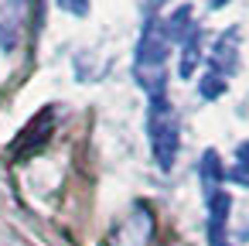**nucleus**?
<instances>
[{"mask_svg": "<svg viewBox=\"0 0 249 246\" xmlns=\"http://www.w3.org/2000/svg\"><path fill=\"white\" fill-rule=\"evenodd\" d=\"M235 65H239V28H232L229 35H222L215 41V48H212V72L208 76L225 82L235 72Z\"/></svg>", "mask_w": 249, "mask_h": 246, "instance_id": "5", "label": "nucleus"}, {"mask_svg": "<svg viewBox=\"0 0 249 246\" xmlns=\"http://www.w3.org/2000/svg\"><path fill=\"white\" fill-rule=\"evenodd\" d=\"M201 58V28H191L184 35V55H181V76H191Z\"/></svg>", "mask_w": 249, "mask_h": 246, "instance_id": "8", "label": "nucleus"}, {"mask_svg": "<svg viewBox=\"0 0 249 246\" xmlns=\"http://www.w3.org/2000/svg\"><path fill=\"white\" fill-rule=\"evenodd\" d=\"M58 7L69 14H86L89 11V0H58Z\"/></svg>", "mask_w": 249, "mask_h": 246, "instance_id": "10", "label": "nucleus"}, {"mask_svg": "<svg viewBox=\"0 0 249 246\" xmlns=\"http://www.w3.org/2000/svg\"><path fill=\"white\" fill-rule=\"evenodd\" d=\"M28 7L31 0H0V48L14 52L28 21Z\"/></svg>", "mask_w": 249, "mask_h": 246, "instance_id": "4", "label": "nucleus"}, {"mask_svg": "<svg viewBox=\"0 0 249 246\" xmlns=\"http://www.w3.org/2000/svg\"><path fill=\"white\" fill-rule=\"evenodd\" d=\"M198 178H201V188H205V202H212L222 191V185H225V168L218 164L215 151H205V157L198 164Z\"/></svg>", "mask_w": 249, "mask_h": 246, "instance_id": "6", "label": "nucleus"}, {"mask_svg": "<svg viewBox=\"0 0 249 246\" xmlns=\"http://www.w3.org/2000/svg\"><path fill=\"white\" fill-rule=\"evenodd\" d=\"M147 133H150V151L160 171H171L178 161V147H181V133H178V113L174 106L160 96H150V110H147Z\"/></svg>", "mask_w": 249, "mask_h": 246, "instance_id": "2", "label": "nucleus"}, {"mask_svg": "<svg viewBox=\"0 0 249 246\" xmlns=\"http://www.w3.org/2000/svg\"><path fill=\"white\" fill-rule=\"evenodd\" d=\"M222 4H229V0H212V7H222Z\"/></svg>", "mask_w": 249, "mask_h": 246, "instance_id": "12", "label": "nucleus"}, {"mask_svg": "<svg viewBox=\"0 0 249 246\" xmlns=\"http://www.w3.org/2000/svg\"><path fill=\"white\" fill-rule=\"evenodd\" d=\"M52 130H55V110L48 106V110H41L24 130H21V137L11 144V157L14 161H21V157H31V154H38L45 144H48V137H52Z\"/></svg>", "mask_w": 249, "mask_h": 246, "instance_id": "3", "label": "nucleus"}, {"mask_svg": "<svg viewBox=\"0 0 249 246\" xmlns=\"http://www.w3.org/2000/svg\"><path fill=\"white\" fill-rule=\"evenodd\" d=\"M167 35H164V21L150 18L143 24V35H140V45H137V82L150 93V96H160L164 93V76H167Z\"/></svg>", "mask_w": 249, "mask_h": 246, "instance_id": "1", "label": "nucleus"}, {"mask_svg": "<svg viewBox=\"0 0 249 246\" xmlns=\"http://www.w3.org/2000/svg\"><path fill=\"white\" fill-rule=\"evenodd\" d=\"M225 178H229V181H235V185H246V188H249V140H242V144H239L235 161H232V168L225 171Z\"/></svg>", "mask_w": 249, "mask_h": 246, "instance_id": "9", "label": "nucleus"}, {"mask_svg": "<svg viewBox=\"0 0 249 246\" xmlns=\"http://www.w3.org/2000/svg\"><path fill=\"white\" fill-rule=\"evenodd\" d=\"M160 4H164V0H150V11H157Z\"/></svg>", "mask_w": 249, "mask_h": 246, "instance_id": "11", "label": "nucleus"}, {"mask_svg": "<svg viewBox=\"0 0 249 246\" xmlns=\"http://www.w3.org/2000/svg\"><path fill=\"white\" fill-rule=\"evenodd\" d=\"M229 195L225 191H218L212 202H208V212H212V219H208V239H212V246H225V222H229Z\"/></svg>", "mask_w": 249, "mask_h": 246, "instance_id": "7", "label": "nucleus"}]
</instances>
